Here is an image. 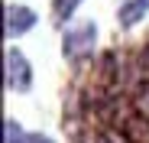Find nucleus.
<instances>
[{
    "mask_svg": "<svg viewBox=\"0 0 149 143\" xmlns=\"http://www.w3.org/2000/svg\"><path fill=\"white\" fill-rule=\"evenodd\" d=\"M23 143H55V140L45 137V133H26V137H23Z\"/></svg>",
    "mask_w": 149,
    "mask_h": 143,
    "instance_id": "9d476101",
    "label": "nucleus"
},
{
    "mask_svg": "<svg viewBox=\"0 0 149 143\" xmlns=\"http://www.w3.org/2000/svg\"><path fill=\"white\" fill-rule=\"evenodd\" d=\"M133 111H136V114H143V117H149V81H143V85L136 88V98H133Z\"/></svg>",
    "mask_w": 149,
    "mask_h": 143,
    "instance_id": "6e6552de",
    "label": "nucleus"
},
{
    "mask_svg": "<svg viewBox=\"0 0 149 143\" xmlns=\"http://www.w3.org/2000/svg\"><path fill=\"white\" fill-rule=\"evenodd\" d=\"M23 137H26L23 127L13 121V117H7V121H3V143H23Z\"/></svg>",
    "mask_w": 149,
    "mask_h": 143,
    "instance_id": "1a4fd4ad",
    "label": "nucleus"
},
{
    "mask_svg": "<svg viewBox=\"0 0 149 143\" xmlns=\"http://www.w3.org/2000/svg\"><path fill=\"white\" fill-rule=\"evenodd\" d=\"M81 143H127L120 130H88Z\"/></svg>",
    "mask_w": 149,
    "mask_h": 143,
    "instance_id": "0eeeda50",
    "label": "nucleus"
},
{
    "mask_svg": "<svg viewBox=\"0 0 149 143\" xmlns=\"http://www.w3.org/2000/svg\"><path fill=\"white\" fill-rule=\"evenodd\" d=\"M146 10H149V0H123L117 10V23L123 29H133L139 20H146Z\"/></svg>",
    "mask_w": 149,
    "mask_h": 143,
    "instance_id": "39448f33",
    "label": "nucleus"
},
{
    "mask_svg": "<svg viewBox=\"0 0 149 143\" xmlns=\"http://www.w3.org/2000/svg\"><path fill=\"white\" fill-rule=\"evenodd\" d=\"M94 42H97V26L91 20L71 23L62 33V55L65 59H84V55L94 52Z\"/></svg>",
    "mask_w": 149,
    "mask_h": 143,
    "instance_id": "f257e3e1",
    "label": "nucleus"
},
{
    "mask_svg": "<svg viewBox=\"0 0 149 143\" xmlns=\"http://www.w3.org/2000/svg\"><path fill=\"white\" fill-rule=\"evenodd\" d=\"M3 62H7V88L10 91H19V94L29 91L33 88V65H29V59L23 55L16 46H10Z\"/></svg>",
    "mask_w": 149,
    "mask_h": 143,
    "instance_id": "f03ea898",
    "label": "nucleus"
},
{
    "mask_svg": "<svg viewBox=\"0 0 149 143\" xmlns=\"http://www.w3.org/2000/svg\"><path fill=\"white\" fill-rule=\"evenodd\" d=\"M81 4H84V0H52V16H55V23H68Z\"/></svg>",
    "mask_w": 149,
    "mask_h": 143,
    "instance_id": "423d86ee",
    "label": "nucleus"
},
{
    "mask_svg": "<svg viewBox=\"0 0 149 143\" xmlns=\"http://www.w3.org/2000/svg\"><path fill=\"white\" fill-rule=\"evenodd\" d=\"M3 16H7L3 20V36L7 39H19V36H26L36 26V10L23 7V4H10Z\"/></svg>",
    "mask_w": 149,
    "mask_h": 143,
    "instance_id": "7ed1b4c3",
    "label": "nucleus"
},
{
    "mask_svg": "<svg viewBox=\"0 0 149 143\" xmlns=\"http://www.w3.org/2000/svg\"><path fill=\"white\" fill-rule=\"evenodd\" d=\"M117 130L123 133V140H127V143H149V117L130 111V114L117 124Z\"/></svg>",
    "mask_w": 149,
    "mask_h": 143,
    "instance_id": "20e7f679",
    "label": "nucleus"
}]
</instances>
